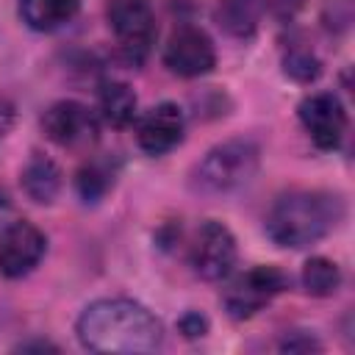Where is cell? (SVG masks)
I'll list each match as a JSON object with an SVG mask.
<instances>
[{
  "instance_id": "d6986e66",
  "label": "cell",
  "mask_w": 355,
  "mask_h": 355,
  "mask_svg": "<svg viewBox=\"0 0 355 355\" xmlns=\"http://www.w3.org/2000/svg\"><path fill=\"white\" fill-rule=\"evenodd\" d=\"M180 330H183L189 338H197V336H202V333L208 330V322H205L200 313H186V316L180 319Z\"/></svg>"
},
{
  "instance_id": "7a4b0ae2",
  "label": "cell",
  "mask_w": 355,
  "mask_h": 355,
  "mask_svg": "<svg viewBox=\"0 0 355 355\" xmlns=\"http://www.w3.org/2000/svg\"><path fill=\"white\" fill-rule=\"evenodd\" d=\"M344 216V202L330 191H291L283 194L269 216L266 233L280 247H308L324 239Z\"/></svg>"
},
{
  "instance_id": "277c9868",
  "label": "cell",
  "mask_w": 355,
  "mask_h": 355,
  "mask_svg": "<svg viewBox=\"0 0 355 355\" xmlns=\"http://www.w3.org/2000/svg\"><path fill=\"white\" fill-rule=\"evenodd\" d=\"M108 25L128 61L141 64L155 42V17L147 0H111Z\"/></svg>"
},
{
  "instance_id": "4fadbf2b",
  "label": "cell",
  "mask_w": 355,
  "mask_h": 355,
  "mask_svg": "<svg viewBox=\"0 0 355 355\" xmlns=\"http://www.w3.org/2000/svg\"><path fill=\"white\" fill-rule=\"evenodd\" d=\"M22 189L33 202H53L58 189H61L58 166L44 155L31 158L28 166L22 169Z\"/></svg>"
},
{
  "instance_id": "30bf717a",
  "label": "cell",
  "mask_w": 355,
  "mask_h": 355,
  "mask_svg": "<svg viewBox=\"0 0 355 355\" xmlns=\"http://www.w3.org/2000/svg\"><path fill=\"white\" fill-rule=\"evenodd\" d=\"M47 239L31 222H11L0 236V272L6 277L28 275L44 255Z\"/></svg>"
},
{
  "instance_id": "6da1fadb",
  "label": "cell",
  "mask_w": 355,
  "mask_h": 355,
  "mask_svg": "<svg viewBox=\"0 0 355 355\" xmlns=\"http://www.w3.org/2000/svg\"><path fill=\"white\" fill-rule=\"evenodd\" d=\"M78 338L92 352H155L164 341L161 322L125 297L97 300L78 316Z\"/></svg>"
},
{
  "instance_id": "ac0fdd59",
  "label": "cell",
  "mask_w": 355,
  "mask_h": 355,
  "mask_svg": "<svg viewBox=\"0 0 355 355\" xmlns=\"http://www.w3.org/2000/svg\"><path fill=\"white\" fill-rule=\"evenodd\" d=\"M283 67H286V75H291V78L300 80V83H308V80H313V78L319 75V61H316V55L308 53V50H302V47L291 50V53L283 58Z\"/></svg>"
},
{
  "instance_id": "9c48e42d",
  "label": "cell",
  "mask_w": 355,
  "mask_h": 355,
  "mask_svg": "<svg viewBox=\"0 0 355 355\" xmlns=\"http://www.w3.org/2000/svg\"><path fill=\"white\" fill-rule=\"evenodd\" d=\"M42 128H44L47 139L61 147H86L97 139L94 114L75 100H61V103L50 105L42 116Z\"/></svg>"
},
{
  "instance_id": "5bb4252c",
  "label": "cell",
  "mask_w": 355,
  "mask_h": 355,
  "mask_svg": "<svg viewBox=\"0 0 355 355\" xmlns=\"http://www.w3.org/2000/svg\"><path fill=\"white\" fill-rule=\"evenodd\" d=\"M261 11H263L261 0H222L216 6V22L230 36L244 39V36L255 33V28L261 22Z\"/></svg>"
},
{
  "instance_id": "8992f818",
  "label": "cell",
  "mask_w": 355,
  "mask_h": 355,
  "mask_svg": "<svg viewBox=\"0 0 355 355\" xmlns=\"http://www.w3.org/2000/svg\"><path fill=\"white\" fill-rule=\"evenodd\" d=\"M164 64L180 78H200L211 72L216 64L214 42L208 39L205 31L194 25H180L178 31H172L164 47Z\"/></svg>"
},
{
  "instance_id": "3957f363",
  "label": "cell",
  "mask_w": 355,
  "mask_h": 355,
  "mask_svg": "<svg viewBox=\"0 0 355 355\" xmlns=\"http://www.w3.org/2000/svg\"><path fill=\"white\" fill-rule=\"evenodd\" d=\"M261 164V150L250 139H233L214 147L194 169V186L205 194H227L247 186Z\"/></svg>"
},
{
  "instance_id": "2e32d148",
  "label": "cell",
  "mask_w": 355,
  "mask_h": 355,
  "mask_svg": "<svg viewBox=\"0 0 355 355\" xmlns=\"http://www.w3.org/2000/svg\"><path fill=\"white\" fill-rule=\"evenodd\" d=\"M341 283V272L327 258H311L302 266V286L313 297H330Z\"/></svg>"
},
{
  "instance_id": "8fae6325",
  "label": "cell",
  "mask_w": 355,
  "mask_h": 355,
  "mask_svg": "<svg viewBox=\"0 0 355 355\" xmlns=\"http://www.w3.org/2000/svg\"><path fill=\"white\" fill-rule=\"evenodd\" d=\"M139 147L150 155L169 153L183 139V111L175 103H161L150 108L139 122Z\"/></svg>"
},
{
  "instance_id": "ba28073f",
  "label": "cell",
  "mask_w": 355,
  "mask_h": 355,
  "mask_svg": "<svg viewBox=\"0 0 355 355\" xmlns=\"http://www.w3.org/2000/svg\"><path fill=\"white\" fill-rule=\"evenodd\" d=\"M236 263V239L222 222H205L191 244V266L202 280L225 277Z\"/></svg>"
},
{
  "instance_id": "5b68a950",
  "label": "cell",
  "mask_w": 355,
  "mask_h": 355,
  "mask_svg": "<svg viewBox=\"0 0 355 355\" xmlns=\"http://www.w3.org/2000/svg\"><path fill=\"white\" fill-rule=\"evenodd\" d=\"M288 277L277 266H252L250 272L239 275L222 294V305L233 319H250L263 305H269L283 288Z\"/></svg>"
},
{
  "instance_id": "9a60e30c",
  "label": "cell",
  "mask_w": 355,
  "mask_h": 355,
  "mask_svg": "<svg viewBox=\"0 0 355 355\" xmlns=\"http://www.w3.org/2000/svg\"><path fill=\"white\" fill-rule=\"evenodd\" d=\"M100 111H103V119L114 128H125L133 122L136 116V94L128 83H119V80H111L103 86L100 92Z\"/></svg>"
},
{
  "instance_id": "52a82bcc",
  "label": "cell",
  "mask_w": 355,
  "mask_h": 355,
  "mask_svg": "<svg viewBox=\"0 0 355 355\" xmlns=\"http://www.w3.org/2000/svg\"><path fill=\"white\" fill-rule=\"evenodd\" d=\"M297 114H300V122L308 130L311 141L319 150H336L341 144L344 130H347V111L336 94H330V92L308 94L300 103Z\"/></svg>"
},
{
  "instance_id": "7c38bea8",
  "label": "cell",
  "mask_w": 355,
  "mask_h": 355,
  "mask_svg": "<svg viewBox=\"0 0 355 355\" xmlns=\"http://www.w3.org/2000/svg\"><path fill=\"white\" fill-rule=\"evenodd\" d=\"M80 0H19V17L28 28L50 33L75 19Z\"/></svg>"
},
{
  "instance_id": "e0dca14e",
  "label": "cell",
  "mask_w": 355,
  "mask_h": 355,
  "mask_svg": "<svg viewBox=\"0 0 355 355\" xmlns=\"http://www.w3.org/2000/svg\"><path fill=\"white\" fill-rule=\"evenodd\" d=\"M114 183V172L105 161H89L86 166H80L78 178H75V186H78V194L86 200V202H94L100 200Z\"/></svg>"
},
{
  "instance_id": "ffe728a7",
  "label": "cell",
  "mask_w": 355,
  "mask_h": 355,
  "mask_svg": "<svg viewBox=\"0 0 355 355\" xmlns=\"http://www.w3.org/2000/svg\"><path fill=\"white\" fill-rule=\"evenodd\" d=\"M316 347H319V344H316L313 338H308V336H305V338H297V341H294V338H286V341H283V349H288V352H294V349H316Z\"/></svg>"
}]
</instances>
